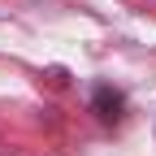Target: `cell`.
Wrapping results in <instances>:
<instances>
[{
  "instance_id": "6da1fadb",
  "label": "cell",
  "mask_w": 156,
  "mask_h": 156,
  "mask_svg": "<svg viewBox=\"0 0 156 156\" xmlns=\"http://www.w3.org/2000/svg\"><path fill=\"white\" fill-rule=\"evenodd\" d=\"M91 113L100 117L104 126L122 122V113H126V100H122V91H113V87H95V95H91Z\"/></svg>"
}]
</instances>
